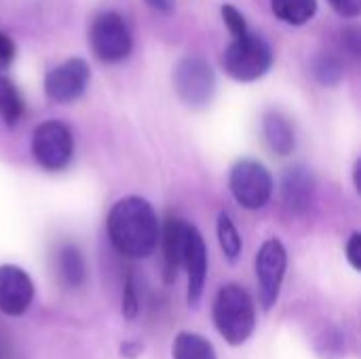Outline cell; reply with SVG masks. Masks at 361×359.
<instances>
[{
  "mask_svg": "<svg viewBox=\"0 0 361 359\" xmlns=\"http://www.w3.org/2000/svg\"><path fill=\"white\" fill-rule=\"evenodd\" d=\"M112 245L127 258H148L159 241L161 226L152 205L142 197L116 201L106 220Z\"/></svg>",
  "mask_w": 361,
  "mask_h": 359,
  "instance_id": "6da1fadb",
  "label": "cell"
},
{
  "mask_svg": "<svg viewBox=\"0 0 361 359\" xmlns=\"http://www.w3.org/2000/svg\"><path fill=\"white\" fill-rule=\"evenodd\" d=\"M214 324L220 336L233 345H243L256 328V309L250 294L237 286H224L214 300Z\"/></svg>",
  "mask_w": 361,
  "mask_h": 359,
  "instance_id": "7a4b0ae2",
  "label": "cell"
},
{
  "mask_svg": "<svg viewBox=\"0 0 361 359\" xmlns=\"http://www.w3.org/2000/svg\"><path fill=\"white\" fill-rule=\"evenodd\" d=\"M224 70L239 83H252L262 78L273 66V49L258 34L235 36V40L226 47L222 57Z\"/></svg>",
  "mask_w": 361,
  "mask_h": 359,
  "instance_id": "3957f363",
  "label": "cell"
},
{
  "mask_svg": "<svg viewBox=\"0 0 361 359\" xmlns=\"http://www.w3.org/2000/svg\"><path fill=\"white\" fill-rule=\"evenodd\" d=\"M173 87L186 106L203 108L216 93V74L203 57L188 55L180 59L173 70Z\"/></svg>",
  "mask_w": 361,
  "mask_h": 359,
  "instance_id": "277c9868",
  "label": "cell"
},
{
  "mask_svg": "<svg viewBox=\"0 0 361 359\" xmlns=\"http://www.w3.org/2000/svg\"><path fill=\"white\" fill-rule=\"evenodd\" d=\"M32 152L42 169L61 171L74 154V140L70 127L53 118L40 123L32 135Z\"/></svg>",
  "mask_w": 361,
  "mask_h": 359,
  "instance_id": "5b68a950",
  "label": "cell"
},
{
  "mask_svg": "<svg viewBox=\"0 0 361 359\" xmlns=\"http://www.w3.org/2000/svg\"><path fill=\"white\" fill-rule=\"evenodd\" d=\"M89 42L97 59L106 63H116L123 61L133 47L131 30L127 21L118 13H102L95 17L91 32H89Z\"/></svg>",
  "mask_w": 361,
  "mask_h": 359,
  "instance_id": "8992f818",
  "label": "cell"
},
{
  "mask_svg": "<svg viewBox=\"0 0 361 359\" xmlns=\"http://www.w3.org/2000/svg\"><path fill=\"white\" fill-rule=\"evenodd\" d=\"M231 193L237 203L245 209H260L269 203L273 195V176L271 171L258 163L243 159L235 163L231 169Z\"/></svg>",
  "mask_w": 361,
  "mask_h": 359,
  "instance_id": "52a82bcc",
  "label": "cell"
},
{
  "mask_svg": "<svg viewBox=\"0 0 361 359\" xmlns=\"http://www.w3.org/2000/svg\"><path fill=\"white\" fill-rule=\"evenodd\" d=\"M288 267V252L279 239H269L256 254V279L262 309L269 311L281 292L283 275Z\"/></svg>",
  "mask_w": 361,
  "mask_h": 359,
  "instance_id": "ba28073f",
  "label": "cell"
},
{
  "mask_svg": "<svg viewBox=\"0 0 361 359\" xmlns=\"http://www.w3.org/2000/svg\"><path fill=\"white\" fill-rule=\"evenodd\" d=\"M89 78L91 70L87 61L80 57H72L61 66L49 70V74L44 76V93L57 104H70L85 93Z\"/></svg>",
  "mask_w": 361,
  "mask_h": 359,
  "instance_id": "9c48e42d",
  "label": "cell"
},
{
  "mask_svg": "<svg viewBox=\"0 0 361 359\" xmlns=\"http://www.w3.org/2000/svg\"><path fill=\"white\" fill-rule=\"evenodd\" d=\"M34 300V284L30 275L15 267L2 264L0 267V313L8 317L23 315Z\"/></svg>",
  "mask_w": 361,
  "mask_h": 359,
  "instance_id": "30bf717a",
  "label": "cell"
},
{
  "mask_svg": "<svg viewBox=\"0 0 361 359\" xmlns=\"http://www.w3.org/2000/svg\"><path fill=\"white\" fill-rule=\"evenodd\" d=\"M182 267L186 269V275H188V305L197 307L205 288V277H207V250H205V241L201 233L190 224L186 233Z\"/></svg>",
  "mask_w": 361,
  "mask_h": 359,
  "instance_id": "8fae6325",
  "label": "cell"
},
{
  "mask_svg": "<svg viewBox=\"0 0 361 359\" xmlns=\"http://www.w3.org/2000/svg\"><path fill=\"white\" fill-rule=\"evenodd\" d=\"M281 195H283V203L288 205V209H292L294 214L307 212L315 195V180L309 174V169L305 167L288 169L281 182Z\"/></svg>",
  "mask_w": 361,
  "mask_h": 359,
  "instance_id": "7c38bea8",
  "label": "cell"
},
{
  "mask_svg": "<svg viewBox=\"0 0 361 359\" xmlns=\"http://www.w3.org/2000/svg\"><path fill=\"white\" fill-rule=\"evenodd\" d=\"M186 233H188V224L180 218H167L165 229L161 231L163 256H165V279L167 281H171L182 267Z\"/></svg>",
  "mask_w": 361,
  "mask_h": 359,
  "instance_id": "4fadbf2b",
  "label": "cell"
},
{
  "mask_svg": "<svg viewBox=\"0 0 361 359\" xmlns=\"http://www.w3.org/2000/svg\"><path fill=\"white\" fill-rule=\"evenodd\" d=\"M262 133H264V140H267L269 148L275 154L288 157V154L294 152V146H296L294 127H292V123L283 114L267 112L264 121H262Z\"/></svg>",
  "mask_w": 361,
  "mask_h": 359,
  "instance_id": "5bb4252c",
  "label": "cell"
},
{
  "mask_svg": "<svg viewBox=\"0 0 361 359\" xmlns=\"http://www.w3.org/2000/svg\"><path fill=\"white\" fill-rule=\"evenodd\" d=\"M273 15L288 25H305L317 13V0H271Z\"/></svg>",
  "mask_w": 361,
  "mask_h": 359,
  "instance_id": "9a60e30c",
  "label": "cell"
},
{
  "mask_svg": "<svg viewBox=\"0 0 361 359\" xmlns=\"http://www.w3.org/2000/svg\"><path fill=\"white\" fill-rule=\"evenodd\" d=\"M171 358L173 359H218L216 351L209 341H205L199 334L192 332H182L176 336L173 347H171Z\"/></svg>",
  "mask_w": 361,
  "mask_h": 359,
  "instance_id": "2e32d148",
  "label": "cell"
},
{
  "mask_svg": "<svg viewBox=\"0 0 361 359\" xmlns=\"http://www.w3.org/2000/svg\"><path fill=\"white\" fill-rule=\"evenodd\" d=\"M57 269L59 275L63 279V284L68 288H78L82 286L85 277H87V269H85V260L80 256V252L74 245H66L59 250L57 256Z\"/></svg>",
  "mask_w": 361,
  "mask_h": 359,
  "instance_id": "e0dca14e",
  "label": "cell"
},
{
  "mask_svg": "<svg viewBox=\"0 0 361 359\" xmlns=\"http://www.w3.org/2000/svg\"><path fill=\"white\" fill-rule=\"evenodd\" d=\"M23 110H25V104L17 91V87L6 76H0V118H2V123L8 127L17 125V121L23 116Z\"/></svg>",
  "mask_w": 361,
  "mask_h": 359,
  "instance_id": "ac0fdd59",
  "label": "cell"
},
{
  "mask_svg": "<svg viewBox=\"0 0 361 359\" xmlns=\"http://www.w3.org/2000/svg\"><path fill=\"white\" fill-rule=\"evenodd\" d=\"M218 239H220V248L224 252V256L235 262L241 254V237L233 224V220L226 214H220L218 218Z\"/></svg>",
  "mask_w": 361,
  "mask_h": 359,
  "instance_id": "d6986e66",
  "label": "cell"
},
{
  "mask_svg": "<svg viewBox=\"0 0 361 359\" xmlns=\"http://www.w3.org/2000/svg\"><path fill=\"white\" fill-rule=\"evenodd\" d=\"M313 74L315 78L326 85V87H332V85H338L345 76V68H343V61L334 55H322L315 59V66H313Z\"/></svg>",
  "mask_w": 361,
  "mask_h": 359,
  "instance_id": "ffe728a7",
  "label": "cell"
},
{
  "mask_svg": "<svg viewBox=\"0 0 361 359\" xmlns=\"http://www.w3.org/2000/svg\"><path fill=\"white\" fill-rule=\"evenodd\" d=\"M222 19L226 23V28L231 30L233 36H243L247 34V23H245V17L239 13V8H235L233 4H224L222 6Z\"/></svg>",
  "mask_w": 361,
  "mask_h": 359,
  "instance_id": "44dd1931",
  "label": "cell"
},
{
  "mask_svg": "<svg viewBox=\"0 0 361 359\" xmlns=\"http://www.w3.org/2000/svg\"><path fill=\"white\" fill-rule=\"evenodd\" d=\"M137 309H140V305H137V294H135L133 281L127 279L125 292H123V315H125L127 320H133V317L137 315Z\"/></svg>",
  "mask_w": 361,
  "mask_h": 359,
  "instance_id": "7402d4cb",
  "label": "cell"
},
{
  "mask_svg": "<svg viewBox=\"0 0 361 359\" xmlns=\"http://www.w3.org/2000/svg\"><path fill=\"white\" fill-rule=\"evenodd\" d=\"M15 42L11 40V36H6L4 32H0V70H6L13 59H15Z\"/></svg>",
  "mask_w": 361,
  "mask_h": 359,
  "instance_id": "603a6c76",
  "label": "cell"
},
{
  "mask_svg": "<svg viewBox=\"0 0 361 359\" xmlns=\"http://www.w3.org/2000/svg\"><path fill=\"white\" fill-rule=\"evenodd\" d=\"M328 2L343 17H357L361 13V0H328Z\"/></svg>",
  "mask_w": 361,
  "mask_h": 359,
  "instance_id": "cb8c5ba5",
  "label": "cell"
},
{
  "mask_svg": "<svg viewBox=\"0 0 361 359\" xmlns=\"http://www.w3.org/2000/svg\"><path fill=\"white\" fill-rule=\"evenodd\" d=\"M347 260L351 262V267L355 271H361V235L360 233H353L349 243H347Z\"/></svg>",
  "mask_w": 361,
  "mask_h": 359,
  "instance_id": "d4e9b609",
  "label": "cell"
},
{
  "mask_svg": "<svg viewBox=\"0 0 361 359\" xmlns=\"http://www.w3.org/2000/svg\"><path fill=\"white\" fill-rule=\"evenodd\" d=\"M154 11H161V13H171L173 11V0H146Z\"/></svg>",
  "mask_w": 361,
  "mask_h": 359,
  "instance_id": "484cf974",
  "label": "cell"
}]
</instances>
